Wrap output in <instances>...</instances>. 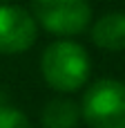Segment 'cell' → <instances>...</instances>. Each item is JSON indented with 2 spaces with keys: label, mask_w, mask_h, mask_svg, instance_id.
I'll return each instance as SVG.
<instances>
[{
  "label": "cell",
  "mask_w": 125,
  "mask_h": 128,
  "mask_svg": "<svg viewBox=\"0 0 125 128\" xmlns=\"http://www.w3.org/2000/svg\"><path fill=\"white\" fill-rule=\"evenodd\" d=\"M92 61L83 45L60 38L54 40L40 58V72L49 88L58 92H74L83 88L89 79Z\"/></svg>",
  "instance_id": "6da1fadb"
},
{
  "label": "cell",
  "mask_w": 125,
  "mask_h": 128,
  "mask_svg": "<svg viewBox=\"0 0 125 128\" xmlns=\"http://www.w3.org/2000/svg\"><path fill=\"white\" fill-rule=\"evenodd\" d=\"M36 43V18L18 4H0V54H20Z\"/></svg>",
  "instance_id": "277c9868"
},
{
  "label": "cell",
  "mask_w": 125,
  "mask_h": 128,
  "mask_svg": "<svg viewBox=\"0 0 125 128\" xmlns=\"http://www.w3.org/2000/svg\"><path fill=\"white\" fill-rule=\"evenodd\" d=\"M40 119L45 128H76L81 122V106H76L72 99L58 97L47 101Z\"/></svg>",
  "instance_id": "8992f818"
},
{
  "label": "cell",
  "mask_w": 125,
  "mask_h": 128,
  "mask_svg": "<svg viewBox=\"0 0 125 128\" xmlns=\"http://www.w3.org/2000/svg\"><path fill=\"white\" fill-rule=\"evenodd\" d=\"M92 40L101 50L123 52L125 50V14L112 11V14L101 16L92 25Z\"/></svg>",
  "instance_id": "5b68a950"
},
{
  "label": "cell",
  "mask_w": 125,
  "mask_h": 128,
  "mask_svg": "<svg viewBox=\"0 0 125 128\" xmlns=\"http://www.w3.org/2000/svg\"><path fill=\"white\" fill-rule=\"evenodd\" d=\"M81 117L92 128H125V83L98 79L83 94Z\"/></svg>",
  "instance_id": "7a4b0ae2"
},
{
  "label": "cell",
  "mask_w": 125,
  "mask_h": 128,
  "mask_svg": "<svg viewBox=\"0 0 125 128\" xmlns=\"http://www.w3.org/2000/svg\"><path fill=\"white\" fill-rule=\"evenodd\" d=\"M34 18L56 36H76L89 27L92 7L87 0H31Z\"/></svg>",
  "instance_id": "3957f363"
},
{
  "label": "cell",
  "mask_w": 125,
  "mask_h": 128,
  "mask_svg": "<svg viewBox=\"0 0 125 128\" xmlns=\"http://www.w3.org/2000/svg\"><path fill=\"white\" fill-rule=\"evenodd\" d=\"M0 128H31L27 115L13 106H0Z\"/></svg>",
  "instance_id": "52a82bcc"
}]
</instances>
